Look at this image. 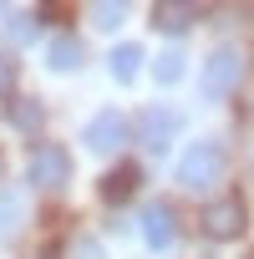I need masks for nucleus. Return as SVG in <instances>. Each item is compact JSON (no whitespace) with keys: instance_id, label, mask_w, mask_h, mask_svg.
<instances>
[{"instance_id":"nucleus-17","label":"nucleus","mask_w":254,"mask_h":259,"mask_svg":"<svg viewBox=\"0 0 254 259\" xmlns=\"http://www.w3.org/2000/svg\"><path fill=\"white\" fill-rule=\"evenodd\" d=\"M11 81H16V66H11L6 51H0V92H11Z\"/></svg>"},{"instance_id":"nucleus-2","label":"nucleus","mask_w":254,"mask_h":259,"mask_svg":"<svg viewBox=\"0 0 254 259\" xmlns=\"http://www.w3.org/2000/svg\"><path fill=\"white\" fill-rule=\"evenodd\" d=\"M198 229H203V239H219V244L244 239V229H249V203H244L239 193L208 198V203H203V213H198Z\"/></svg>"},{"instance_id":"nucleus-1","label":"nucleus","mask_w":254,"mask_h":259,"mask_svg":"<svg viewBox=\"0 0 254 259\" xmlns=\"http://www.w3.org/2000/svg\"><path fill=\"white\" fill-rule=\"evenodd\" d=\"M173 178H178V188H193V193L214 188V183L224 178V148H219V143H193V148H183Z\"/></svg>"},{"instance_id":"nucleus-8","label":"nucleus","mask_w":254,"mask_h":259,"mask_svg":"<svg viewBox=\"0 0 254 259\" xmlns=\"http://www.w3.org/2000/svg\"><path fill=\"white\" fill-rule=\"evenodd\" d=\"M173 234H178V224H173L168 203H148V208H143V244L168 249V244H173Z\"/></svg>"},{"instance_id":"nucleus-13","label":"nucleus","mask_w":254,"mask_h":259,"mask_svg":"<svg viewBox=\"0 0 254 259\" xmlns=\"http://www.w3.org/2000/svg\"><path fill=\"white\" fill-rule=\"evenodd\" d=\"M153 81H163V87L183 81V51H178V46H168V51L153 61Z\"/></svg>"},{"instance_id":"nucleus-16","label":"nucleus","mask_w":254,"mask_h":259,"mask_svg":"<svg viewBox=\"0 0 254 259\" xmlns=\"http://www.w3.org/2000/svg\"><path fill=\"white\" fill-rule=\"evenodd\" d=\"M71 259H107V254H102L97 239H76V244H71Z\"/></svg>"},{"instance_id":"nucleus-10","label":"nucleus","mask_w":254,"mask_h":259,"mask_svg":"<svg viewBox=\"0 0 254 259\" xmlns=\"http://www.w3.org/2000/svg\"><path fill=\"white\" fill-rule=\"evenodd\" d=\"M6 117H11L16 133H41V122H46V112H41V102H36V97H11Z\"/></svg>"},{"instance_id":"nucleus-12","label":"nucleus","mask_w":254,"mask_h":259,"mask_svg":"<svg viewBox=\"0 0 254 259\" xmlns=\"http://www.w3.org/2000/svg\"><path fill=\"white\" fill-rule=\"evenodd\" d=\"M107 66H112V76H117V81H133V76L143 71V46H133V41H127V46H112Z\"/></svg>"},{"instance_id":"nucleus-19","label":"nucleus","mask_w":254,"mask_h":259,"mask_svg":"<svg viewBox=\"0 0 254 259\" xmlns=\"http://www.w3.org/2000/svg\"><path fill=\"white\" fill-rule=\"evenodd\" d=\"M249 259H254V254H249Z\"/></svg>"},{"instance_id":"nucleus-5","label":"nucleus","mask_w":254,"mask_h":259,"mask_svg":"<svg viewBox=\"0 0 254 259\" xmlns=\"http://www.w3.org/2000/svg\"><path fill=\"white\" fill-rule=\"evenodd\" d=\"M122 143H127V117L122 112H97L87 122V148L92 153H117Z\"/></svg>"},{"instance_id":"nucleus-3","label":"nucleus","mask_w":254,"mask_h":259,"mask_svg":"<svg viewBox=\"0 0 254 259\" xmlns=\"http://www.w3.org/2000/svg\"><path fill=\"white\" fill-rule=\"evenodd\" d=\"M26 178H31V188H46V193L66 188V178H71V158H66V148L41 143V148L31 153V163H26Z\"/></svg>"},{"instance_id":"nucleus-7","label":"nucleus","mask_w":254,"mask_h":259,"mask_svg":"<svg viewBox=\"0 0 254 259\" xmlns=\"http://www.w3.org/2000/svg\"><path fill=\"white\" fill-rule=\"evenodd\" d=\"M138 188H143V163H117V168L102 178V198H107V203H127Z\"/></svg>"},{"instance_id":"nucleus-11","label":"nucleus","mask_w":254,"mask_h":259,"mask_svg":"<svg viewBox=\"0 0 254 259\" xmlns=\"http://www.w3.org/2000/svg\"><path fill=\"white\" fill-rule=\"evenodd\" d=\"M193 6H153V26L163 31V36H183L188 26H193Z\"/></svg>"},{"instance_id":"nucleus-4","label":"nucleus","mask_w":254,"mask_h":259,"mask_svg":"<svg viewBox=\"0 0 254 259\" xmlns=\"http://www.w3.org/2000/svg\"><path fill=\"white\" fill-rule=\"evenodd\" d=\"M239 71H244L239 46H214L203 61V97H229L239 87Z\"/></svg>"},{"instance_id":"nucleus-9","label":"nucleus","mask_w":254,"mask_h":259,"mask_svg":"<svg viewBox=\"0 0 254 259\" xmlns=\"http://www.w3.org/2000/svg\"><path fill=\"white\" fill-rule=\"evenodd\" d=\"M81 61H87V51H81L76 36H56V41L46 46V66H51V71H76Z\"/></svg>"},{"instance_id":"nucleus-6","label":"nucleus","mask_w":254,"mask_h":259,"mask_svg":"<svg viewBox=\"0 0 254 259\" xmlns=\"http://www.w3.org/2000/svg\"><path fill=\"white\" fill-rule=\"evenodd\" d=\"M173 133H178V112H168V107H153V112H143V122H138V143H143L148 153H168Z\"/></svg>"},{"instance_id":"nucleus-18","label":"nucleus","mask_w":254,"mask_h":259,"mask_svg":"<svg viewBox=\"0 0 254 259\" xmlns=\"http://www.w3.org/2000/svg\"><path fill=\"white\" fill-rule=\"evenodd\" d=\"M46 259H56V254H46Z\"/></svg>"},{"instance_id":"nucleus-15","label":"nucleus","mask_w":254,"mask_h":259,"mask_svg":"<svg viewBox=\"0 0 254 259\" xmlns=\"http://www.w3.org/2000/svg\"><path fill=\"white\" fill-rule=\"evenodd\" d=\"M21 224V198L16 193H0V234H11Z\"/></svg>"},{"instance_id":"nucleus-14","label":"nucleus","mask_w":254,"mask_h":259,"mask_svg":"<svg viewBox=\"0 0 254 259\" xmlns=\"http://www.w3.org/2000/svg\"><path fill=\"white\" fill-rule=\"evenodd\" d=\"M87 16H92V26H97V31H117V26L127 21V6H117V0H107V6H92Z\"/></svg>"}]
</instances>
